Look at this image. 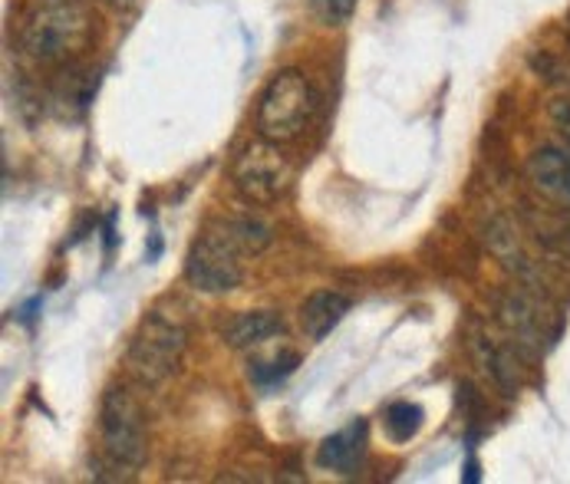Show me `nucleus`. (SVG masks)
<instances>
[{"instance_id":"nucleus-1","label":"nucleus","mask_w":570,"mask_h":484,"mask_svg":"<svg viewBox=\"0 0 570 484\" xmlns=\"http://www.w3.org/2000/svg\"><path fill=\"white\" fill-rule=\"evenodd\" d=\"M92 40V13L80 0H47L40 3L20 30V50L33 63H67L80 57Z\"/></svg>"},{"instance_id":"nucleus-2","label":"nucleus","mask_w":570,"mask_h":484,"mask_svg":"<svg viewBox=\"0 0 570 484\" xmlns=\"http://www.w3.org/2000/svg\"><path fill=\"white\" fill-rule=\"evenodd\" d=\"M185 346H188L185 317L175 310L156 307L142 317L139 329L132 333L129 349H126V366L139 383L159 386L178 373Z\"/></svg>"},{"instance_id":"nucleus-3","label":"nucleus","mask_w":570,"mask_h":484,"mask_svg":"<svg viewBox=\"0 0 570 484\" xmlns=\"http://www.w3.org/2000/svg\"><path fill=\"white\" fill-rule=\"evenodd\" d=\"M317 109V92L297 70H281L257 99V132L267 142H294Z\"/></svg>"},{"instance_id":"nucleus-4","label":"nucleus","mask_w":570,"mask_h":484,"mask_svg":"<svg viewBox=\"0 0 570 484\" xmlns=\"http://www.w3.org/2000/svg\"><path fill=\"white\" fill-rule=\"evenodd\" d=\"M99 438L102 455L112 468L136 472L146 462L149 435H146V412L126 386H109L99 408Z\"/></svg>"},{"instance_id":"nucleus-5","label":"nucleus","mask_w":570,"mask_h":484,"mask_svg":"<svg viewBox=\"0 0 570 484\" xmlns=\"http://www.w3.org/2000/svg\"><path fill=\"white\" fill-rule=\"evenodd\" d=\"M494 317L524 359H538L561 333V323H551L548 317V297H538L524 287L501 290L494 297Z\"/></svg>"},{"instance_id":"nucleus-6","label":"nucleus","mask_w":570,"mask_h":484,"mask_svg":"<svg viewBox=\"0 0 570 484\" xmlns=\"http://www.w3.org/2000/svg\"><path fill=\"white\" fill-rule=\"evenodd\" d=\"M294 181V165L277 142H247L232 165V185L247 205H274Z\"/></svg>"},{"instance_id":"nucleus-7","label":"nucleus","mask_w":570,"mask_h":484,"mask_svg":"<svg viewBox=\"0 0 570 484\" xmlns=\"http://www.w3.org/2000/svg\"><path fill=\"white\" fill-rule=\"evenodd\" d=\"M185 284L198 294L218 297L232 294L242 284V264H238V247L225 238V231H205L185 254Z\"/></svg>"},{"instance_id":"nucleus-8","label":"nucleus","mask_w":570,"mask_h":484,"mask_svg":"<svg viewBox=\"0 0 570 484\" xmlns=\"http://www.w3.org/2000/svg\"><path fill=\"white\" fill-rule=\"evenodd\" d=\"M472 353L491 376L501 396H518L524 373H521V353L511 343H498L489 333H472Z\"/></svg>"},{"instance_id":"nucleus-9","label":"nucleus","mask_w":570,"mask_h":484,"mask_svg":"<svg viewBox=\"0 0 570 484\" xmlns=\"http://www.w3.org/2000/svg\"><path fill=\"white\" fill-rule=\"evenodd\" d=\"M528 178L551 201L570 205V149H538L528 161Z\"/></svg>"},{"instance_id":"nucleus-10","label":"nucleus","mask_w":570,"mask_h":484,"mask_svg":"<svg viewBox=\"0 0 570 484\" xmlns=\"http://www.w3.org/2000/svg\"><path fill=\"white\" fill-rule=\"evenodd\" d=\"M287 323L277 310H245L235 314L222 323V336L232 349H247V346H261L274 336H284Z\"/></svg>"},{"instance_id":"nucleus-11","label":"nucleus","mask_w":570,"mask_h":484,"mask_svg":"<svg viewBox=\"0 0 570 484\" xmlns=\"http://www.w3.org/2000/svg\"><path fill=\"white\" fill-rule=\"evenodd\" d=\"M366 452V422H353L340 432H333L330 438L321 442L317 448V465L326 472H340V475H350L360 458Z\"/></svg>"},{"instance_id":"nucleus-12","label":"nucleus","mask_w":570,"mask_h":484,"mask_svg":"<svg viewBox=\"0 0 570 484\" xmlns=\"http://www.w3.org/2000/svg\"><path fill=\"white\" fill-rule=\"evenodd\" d=\"M346 314H350V297H343L336 290H317L301 307V326L311 339H324L340 326Z\"/></svg>"},{"instance_id":"nucleus-13","label":"nucleus","mask_w":570,"mask_h":484,"mask_svg":"<svg viewBox=\"0 0 570 484\" xmlns=\"http://www.w3.org/2000/svg\"><path fill=\"white\" fill-rule=\"evenodd\" d=\"M222 231H225V238L238 247V254H261V250H267L271 241H274V228L267 225V221H261V218H254V215H238V218H228L225 225H222Z\"/></svg>"},{"instance_id":"nucleus-14","label":"nucleus","mask_w":570,"mask_h":484,"mask_svg":"<svg viewBox=\"0 0 570 484\" xmlns=\"http://www.w3.org/2000/svg\"><path fill=\"white\" fill-rule=\"evenodd\" d=\"M422 422H425V412H422V405L415 403H393L386 408V415H383V428H386V435L393 438V442H409V438H415L419 435V428H422Z\"/></svg>"},{"instance_id":"nucleus-15","label":"nucleus","mask_w":570,"mask_h":484,"mask_svg":"<svg viewBox=\"0 0 570 484\" xmlns=\"http://www.w3.org/2000/svg\"><path fill=\"white\" fill-rule=\"evenodd\" d=\"M297 363H301V356L294 353V349H284L281 356H274V359H257V363H250V379L254 383H261V386H274V383H281V379H287L294 369H297Z\"/></svg>"},{"instance_id":"nucleus-16","label":"nucleus","mask_w":570,"mask_h":484,"mask_svg":"<svg viewBox=\"0 0 570 484\" xmlns=\"http://www.w3.org/2000/svg\"><path fill=\"white\" fill-rule=\"evenodd\" d=\"M356 3H360V0H311L314 17H317L324 27H343V23L353 17Z\"/></svg>"},{"instance_id":"nucleus-17","label":"nucleus","mask_w":570,"mask_h":484,"mask_svg":"<svg viewBox=\"0 0 570 484\" xmlns=\"http://www.w3.org/2000/svg\"><path fill=\"white\" fill-rule=\"evenodd\" d=\"M551 122H554V129L568 139L570 149V99H554V102H551Z\"/></svg>"}]
</instances>
